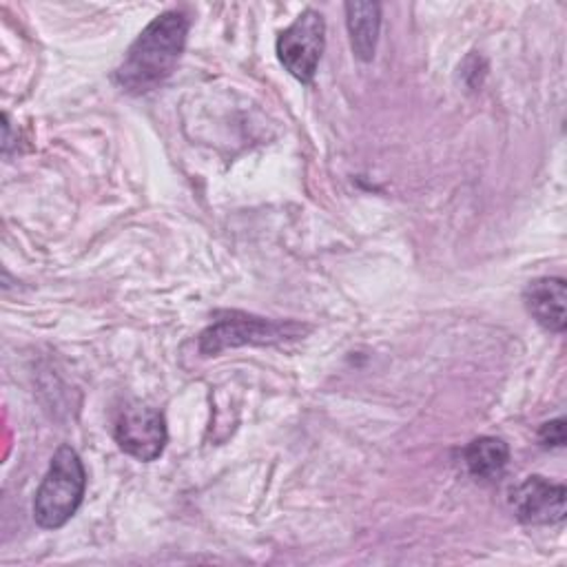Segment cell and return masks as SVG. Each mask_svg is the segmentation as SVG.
<instances>
[{
  "label": "cell",
  "instance_id": "obj_1",
  "mask_svg": "<svg viewBox=\"0 0 567 567\" xmlns=\"http://www.w3.org/2000/svg\"><path fill=\"white\" fill-rule=\"evenodd\" d=\"M186 33L188 18L182 11H166L151 20L115 69V84L131 95L157 89L173 73L184 51Z\"/></svg>",
  "mask_w": 567,
  "mask_h": 567
},
{
  "label": "cell",
  "instance_id": "obj_2",
  "mask_svg": "<svg viewBox=\"0 0 567 567\" xmlns=\"http://www.w3.org/2000/svg\"><path fill=\"white\" fill-rule=\"evenodd\" d=\"M84 467L71 445H60L35 492L33 518L44 529L62 527L80 507L84 496Z\"/></svg>",
  "mask_w": 567,
  "mask_h": 567
},
{
  "label": "cell",
  "instance_id": "obj_3",
  "mask_svg": "<svg viewBox=\"0 0 567 567\" xmlns=\"http://www.w3.org/2000/svg\"><path fill=\"white\" fill-rule=\"evenodd\" d=\"M303 328L295 321H275L246 312H226L199 337V350L204 354H217L237 346H264L284 339H295Z\"/></svg>",
  "mask_w": 567,
  "mask_h": 567
},
{
  "label": "cell",
  "instance_id": "obj_4",
  "mask_svg": "<svg viewBox=\"0 0 567 567\" xmlns=\"http://www.w3.org/2000/svg\"><path fill=\"white\" fill-rule=\"evenodd\" d=\"M326 42V22L323 16L315 9H306L297 20L284 29L277 38V58L284 69L299 82H312L317 64L323 53Z\"/></svg>",
  "mask_w": 567,
  "mask_h": 567
},
{
  "label": "cell",
  "instance_id": "obj_5",
  "mask_svg": "<svg viewBox=\"0 0 567 567\" xmlns=\"http://www.w3.org/2000/svg\"><path fill=\"white\" fill-rule=\"evenodd\" d=\"M113 436L128 456L148 463L164 452L166 423L155 408L128 401L115 412Z\"/></svg>",
  "mask_w": 567,
  "mask_h": 567
},
{
  "label": "cell",
  "instance_id": "obj_6",
  "mask_svg": "<svg viewBox=\"0 0 567 567\" xmlns=\"http://www.w3.org/2000/svg\"><path fill=\"white\" fill-rule=\"evenodd\" d=\"M565 485L543 476H527L512 492V509L525 525H554L565 518Z\"/></svg>",
  "mask_w": 567,
  "mask_h": 567
},
{
  "label": "cell",
  "instance_id": "obj_7",
  "mask_svg": "<svg viewBox=\"0 0 567 567\" xmlns=\"http://www.w3.org/2000/svg\"><path fill=\"white\" fill-rule=\"evenodd\" d=\"M523 301L527 312L545 330H551V332L565 330V301H567L565 279L540 277L529 281L523 292Z\"/></svg>",
  "mask_w": 567,
  "mask_h": 567
},
{
  "label": "cell",
  "instance_id": "obj_8",
  "mask_svg": "<svg viewBox=\"0 0 567 567\" xmlns=\"http://www.w3.org/2000/svg\"><path fill=\"white\" fill-rule=\"evenodd\" d=\"M346 24L350 33L352 51L359 60L368 62L374 55L379 24H381V7L377 2H348L346 4Z\"/></svg>",
  "mask_w": 567,
  "mask_h": 567
},
{
  "label": "cell",
  "instance_id": "obj_9",
  "mask_svg": "<svg viewBox=\"0 0 567 567\" xmlns=\"http://www.w3.org/2000/svg\"><path fill=\"white\" fill-rule=\"evenodd\" d=\"M507 458H509V450L505 441L496 436H478L470 441L463 452L467 472L481 481H492L501 476V472L507 465Z\"/></svg>",
  "mask_w": 567,
  "mask_h": 567
},
{
  "label": "cell",
  "instance_id": "obj_10",
  "mask_svg": "<svg viewBox=\"0 0 567 567\" xmlns=\"http://www.w3.org/2000/svg\"><path fill=\"white\" fill-rule=\"evenodd\" d=\"M538 441L545 447H560L565 445V419H554L540 425L538 430Z\"/></svg>",
  "mask_w": 567,
  "mask_h": 567
}]
</instances>
